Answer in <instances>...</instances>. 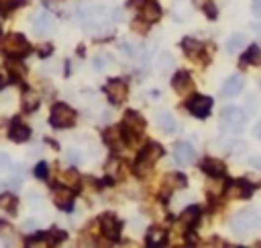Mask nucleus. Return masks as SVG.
<instances>
[{
	"label": "nucleus",
	"instance_id": "obj_47",
	"mask_svg": "<svg viewBox=\"0 0 261 248\" xmlns=\"http://www.w3.org/2000/svg\"><path fill=\"white\" fill-rule=\"evenodd\" d=\"M255 29H257V31H261V23H259V25H255Z\"/></svg>",
	"mask_w": 261,
	"mask_h": 248
},
{
	"label": "nucleus",
	"instance_id": "obj_15",
	"mask_svg": "<svg viewBox=\"0 0 261 248\" xmlns=\"http://www.w3.org/2000/svg\"><path fill=\"white\" fill-rule=\"evenodd\" d=\"M29 136H31V129H29V125H25V123H21L19 119H14L12 123H10V129H8V138L12 140V142H27L29 140Z\"/></svg>",
	"mask_w": 261,
	"mask_h": 248
},
{
	"label": "nucleus",
	"instance_id": "obj_29",
	"mask_svg": "<svg viewBox=\"0 0 261 248\" xmlns=\"http://www.w3.org/2000/svg\"><path fill=\"white\" fill-rule=\"evenodd\" d=\"M14 207H16V199L10 193L0 195V209H8L10 213H14Z\"/></svg>",
	"mask_w": 261,
	"mask_h": 248
},
{
	"label": "nucleus",
	"instance_id": "obj_23",
	"mask_svg": "<svg viewBox=\"0 0 261 248\" xmlns=\"http://www.w3.org/2000/svg\"><path fill=\"white\" fill-rule=\"evenodd\" d=\"M165 238H167V234H165V230H161V228H151L149 232H147V246H161V244H165Z\"/></svg>",
	"mask_w": 261,
	"mask_h": 248
},
{
	"label": "nucleus",
	"instance_id": "obj_41",
	"mask_svg": "<svg viewBox=\"0 0 261 248\" xmlns=\"http://www.w3.org/2000/svg\"><path fill=\"white\" fill-rule=\"evenodd\" d=\"M253 136H255V138H259V140H261V121H259V123H257V125H255V127H253Z\"/></svg>",
	"mask_w": 261,
	"mask_h": 248
},
{
	"label": "nucleus",
	"instance_id": "obj_34",
	"mask_svg": "<svg viewBox=\"0 0 261 248\" xmlns=\"http://www.w3.org/2000/svg\"><path fill=\"white\" fill-rule=\"evenodd\" d=\"M10 232H12L10 224H8V222H4V220H0V236H8Z\"/></svg>",
	"mask_w": 261,
	"mask_h": 248
},
{
	"label": "nucleus",
	"instance_id": "obj_33",
	"mask_svg": "<svg viewBox=\"0 0 261 248\" xmlns=\"http://www.w3.org/2000/svg\"><path fill=\"white\" fill-rule=\"evenodd\" d=\"M35 176H37V178H45L47 176V164L45 162L37 164V168H35Z\"/></svg>",
	"mask_w": 261,
	"mask_h": 248
},
{
	"label": "nucleus",
	"instance_id": "obj_19",
	"mask_svg": "<svg viewBox=\"0 0 261 248\" xmlns=\"http://www.w3.org/2000/svg\"><path fill=\"white\" fill-rule=\"evenodd\" d=\"M171 86L178 92H186V90L192 88V76H190L188 72H176V76H173V80H171Z\"/></svg>",
	"mask_w": 261,
	"mask_h": 248
},
{
	"label": "nucleus",
	"instance_id": "obj_17",
	"mask_svg": "<svg viewBox=\"0 0 261 248\" xmlns=\"http://www.w3.org/2000/svg\"><path fill=\"white\" fill-rule=\"evenodd\" d=\"M243 90V76L233 74L227 78V82L222 84V94L224 96H237Z\"/></svg>",
	"mask_w": 261,
	"mask_h": 248
},
{
	"label": "nucleus",
	"instance_id": "obj_43",
	"mask_svg": "<svg viewBox=\"0 0 261 248\" xmlns=\"http://www.w3.org/2000/svg\"><path fill=\"white\" fill-rule=\"evenodd\" d=\"M25 228L27 230H35V228H37V222H35V220H27L25 222Z\"/></svg>",
	"mask_w": 261,
	"mask_h": 248
},
{
	"label": "nucleus",
	"instance_id": "obj_12",
	"mask_svg": "<svg viewBox=\"0 0 261 248\" xmlns=\"http://www.w3.org/2000/svg\"><path fill=\"white\" fill-rule=\"evenodd\" d=\"M53 203L59 209L69 211V209H72V205H74V191H69V187L55 189V193H53Z\"/></svg>",
	"mask_w": 261,
	"mask_h": 248
},
{
	"label": "nucleus",
	"instance_id": "obj_13",
	"mask_svg": "<svg viewBox=\"0 0 261 248\" xmlns=\"http://www.w3.org/2000/svg\"><path fill=\"white\" fill-rule=\"evenodd\" d=\"M33 29L37 35H47V33L53 31V19L47 12H39L33 16Z\"/></svg>",
	"mask_w": 261,
	"mask_h": 248
},
{
	"label": "nucleus",
	"instance_id": "obj_35",
	"mask_svg": "<svg viewBox=\"0 0 261 248\" xmlns=\"http://www.w3.org/2000/svg\"><path fill=\"white\" fill-rule=\"evenodd\" d=\"M21 185V178L19 176H10L8 180H6V187H10V189H16Z\"/></svg>",
	"mask_w": 261,
	"mask_h": 248
},
{
	"label": "nucleus",
	"instance_id": "obj_39",
	"mask_svg": "<svg viewBox=\"0 0 261 248\" xmlns=\"http://www.w3.org/2000/svg\"><path fill=\"white\" fill-rule=\"evenodd\" d=\"M204 8H206V14H208V16H216V8H214V4H206Z\"/></svg>",
	"mask_w": 261,
	"mask_h": 248
},
{
	"label": "nucleus",
	"instance_id": "obj_11",
	"mask_svg": "<svg viewBox=\"0 0 261 248\" xmlns=\"http://www.w3.org/2000/svg\"><path fill=\"white\" fill-rule=\"evenodd\" d=\"M227 193L231 199H249L253 195V185H249L247 180H235L227 185Z\"/></svg>",
	"mask_w": 261,
	"mask_h": 248
},
{
	"label": "nucleus",
	"instance_id": "obj_28",
	"mask_svg": "<svg viewBox=\"0 0 261 248\" xmlns=\"http://www.w3.org/2000/svg\"><path fill=\"white\" fill-rule=\"evenodd\" d=\"M261 60V47L259 45H251L245 56H243V64H257Z\"/></svg>",
	"mask_w": 261,
	"mask_h": 248
},
{
	"label": "nucleus",
	"instance_id": "obj_31",
	"mask_svg": "<svg viewBox=\"0 0 261 248\" xmlns=\"http://www.w3.org/2000/svg\"><path fill=\"white\" fill-rule=\"evenodd\" d=\"M120 52H123L127 58H133L137 54V47L131 41H123V43H120Z\"/></svg>",
	"mask_w": 261,
	"mask_h": 248
},
{
	"label": "nucleus",
	"instance_id": "obj_32",
	"mask_svg": "<svg viewBox=\"0 0 261 248\" xmlns=\"http://www.w3.org/2000/svg\"><path fill=\"white\" fill-rule=\"evenodd\" d=\"M106 64H108V56H96L92 60V66L96 70H104V68H106Z\"/></svg>",
	"mask_w": 261,
	"mask_h": 248
},
{
	"label": "nucleus",
	"instance_id": "obj_21",
	"mask_svg": "<svg viewBox=\"0 0 261 248\" xmlns=\"http://www.w3.org/2000/svg\"><path fill=\"white\" fill-rule=\"evenodd\" d=\"M198 218H200V207L198 205H190V207H186L184 211H182V216H180V220H182V224L184 226H194L196 222H198Z\"/></svg>",
	"mask_w": 261,
	"mask_h": 248
},
{
	"label": "nucleus",
	"instance_id": "obj_42",
	"mask_svg": "<svg viewBox=\"0 0 261 248\" xmlns=\"http://www.w3.org/2000/svg\"><path fill=\"white\" fill-rule=\"evenodd\" d=\"M143 2H145V0H129V6H131V8H135V6H143Z\"/></svg>",
	"mask_w": 261,
	"mask_h": 248
},
{
	"label": "nucleus",
	"instance_id": "obj_36",
	"mask_svg": "<svg viewBox=\"0 0 261 248\" xmlns=\"http://www.w3.org/2000/svg\"><path fill=\"white\" fill-rule=\"evenodd\" d=\"M67 160H69V162H80V160H82V158H80V152L69 150V152H67Z\"/></svg>",
	"mask_w": 261,
	"mask_h": 248
},
{
	"label": "nucleus",
	"instance_id": "obj_6",
	"mask_svg": "<svg viewBox=\"0 0 261 248\" xmlns=\"http://www.w3.org/2000/svg\"><path fill=\"white\" fill-rule=\"evenodd\" d=\"M145 119L139 115L137 111H129L127 115H125V121H123V129L129 134V138L133 140V138H139L145 131Z\"/></svg>",
	"mask_w": 261,
	"mask_h": 248
},
{
	"label": "nucleus",
	"instance_id": "obj_37",
	"mask_svg": "<svg viewBox=\"0 0 261 248\" xmlns=\"http://www.w3.org/2000/svg\"><path fill=\"white\" fill-rule=\"evenodd\" d=\"M0 166H10V156L8 154H0Z\"/></svg>",
	"mask_w": 261,
	"mask_h": 248
},
{
	"label": "nucleus",
	"instance_id": "obj_22",
	"mask_svg": "<svg viewBox=\"0 0 261 248\" xmlns=\"http://www.w3.org/2000/svg\"><path fill=\"white\" fill-rule=\"evenodd\" d=\"M155 119H157V125L163 131H167V134H171V131L176 129V119H173L171 113H167V111H159L157 115H155Z\"/></svg>",
	"mask_w": 261,
	"mask_h": 248
},
{
	"label": "nucleus",
	"instance_id": "obj_3",
	"mask_svg": "<svg viewBox=\"0 0 261 248\" xmlns=\"http://www.w3.org/2000/svg\"><path fill=\"white\" fill-rule=\"evenodd\" d=\"M0 49L6 54V56H12V58H21L25 54H29V41L25 39V35L21 33H10L6 35L2 41H0Z\"/></svg>",
	"mask_w": 261,
	"mask_h": 248
},
{
	"label": "nucleus",
	"instance_id": "obj_9",
	"mask_svg": "<svg viewBox=\"0 0 261 248\" xmlns=\"http://www.w3.org/2000/svg\"><path fill=\"white\" fill-rule=\"evenodd\" d=\"M194 158H196V152L188 142L176 144V148H173V160H176L180 166H190V164L194 162Z\"/></svg>",
	"mask_w": 261,
	"mask_h": 248
},
{
	"label": "nucleus",
	"instance_id": "obj_5",
	"mask_svg": "<svg viewBox=\"0 0 261 248\" xmlns=\"http://www.w3.org/2000/svg\"><path fill=\"white\" fill-rule=\"evenodd\" d=\"M245 119H247L245 111L239 107H224L220 113V123L224 127H229L231 131H241L243 125H245Z\"/></svg>",
	"mask_w": 261,
	"mask_h": 248
},
{
	"label": "nucleus",
	"instance_id": "obj_38",
	"mask_svg": "<svg viewBox=\"0 0 261 248\" xmlns=\"http://www.w3.org/2000/svg\"><path fill=\"white\" fill-rule=\"evenodd\" d=\"M253 14L261 16V0H253Z\"/></svg>",
	"mask_w": 261,
	"mask_h": 248
},
{
	"label": "nucleus",
	"instance_id": "obj_18",
	"mask_svg": "<svg viewBox=\"0 0 261 248\" xmlns=\"http://www.w3.org/2000/svg\"><path fill=\"white\" fill-rule=\"evenodd\" d=\"M200 166H202V170H204L206 174H210V176H214V178H218V176L224 174V164H222L220 160H216V158H204Z\"/></svg>",
	"mask_w": 261,
	"mask_h": 248
},
{
	"label": "nucleus",
	"instance_id": "obj_45",
	"mask_svg": "<svg viewBox=\"0 0 261 248\" xmlns=\"http://www.w3.org/2000/svg\"><path fill=\"white\" fill-rule=\"evenodd\" d=\"M39 52H41V54H43V56H47V54H49V52H51V47H49V45H45V47H43V49H39Z\"/></svg>",
	"mask_w": 261,
	"mask_h": 248
},
{
	"label": "nucleus",
	"instance_id": "obj_2",
	"mask_svg": "<svg viewBox=\"0 0 261 248\" xmlns=\"http://www.w3.org/2000/svg\"><path fill=\"white\" fill-rule=\"evenodd\" d=\"M259 226V216L253 209H241L231 218V230L235 234H247Z\"/></svg>",
	"mask_w": 261,
	"mask_h": 248
},
{
	"label": "nucleus",
	"instance_id": "obj_25",
	"mask_svg": "<svg viewBox=\"0 0 261 248\" xmlns=\"http://www.w3.org/2000/svg\"><path fill=\"white\" fill-rule=\"evenodd\" d=\"M245 43H247V37H245V35H241V33H237V35H231L229 41H227L229 54H237V52H241V49L245 47Z\"/></svg>",
	"mask_w": 261,
	"mask_h": 248
},
{
	"label": "nucleus",
	"instance_id": "obj_27",
	"mask_svg": "<svg viewBox=\"0 0 261 248\" xmlns=\"http://www.w3.org/2000/svg\"><path fill=\"white\" fill-rule=\"evenodd\" d=\"M59 180L65 185V187H78V183H80V174L72 168V170H65V172H61V176H59Z\"/></svg>",
	"mask_w": 261,
	"mask_h": 248
},
{
	"label": "nucleus",
	"instance_id": "obj_46",
	"mask_svg": "<svg viewBox=\"0 0 261 248\" xmlns=\"http://www.w3.org/2000/svg\"><path fill=\"white\" fill-rule=\"evenodd\" d=\"M4 84H6V78L0 76V88H4Z\"/></svg>",
	"mask_w": 261,
	"mask_h": 248
},
{
	"label": "nucleus",
	"instance_id": "obj_24",
	"mask_svg": "<svg viewBox=\"0 0 261 248\" xmlns=\"http://www.w3.org/2000/svg\"><path fill=\"white\" fill-rule=\"evenodd\" d=\"M39 103H41V96L35 90H27L23 94V109L25 111H35V109L39 107Z\"/></svg>",
	"mask_w": 261,
	"mask_h": 248
},
{
	"label": "nucleus",
	"instance_id": "obj_10",
	"mask_svg": "<svg viewBox=\"0 0 261 248\" xmlns=\"http://www.w3.org/2000/svg\"><path fill=\"white\" fill-rule=\"evenodd\" d=\"M100 230H102V234L106 236V238H118L120 234V230H123V224H120L112 213H106V216H102L100 218Z\"/></svg>",
	"mask_w": 261,
	"mask_h": 248
},
{
	"label": "nucleus",
	"instance_id": "obj_8",
	"mask_svg": "<svg viewBox=\"0 0 261 248\" xmlns=\"http://www.w3.org/2000/svg\"><path fill=\"white\" fill-rule=\"evenodd\" d=\"M188 109H190V113H192L194 117L204 119V117H208V113H210V109H212V98L196 94V96H192V101L188 103Z\"/></svg>",
	"mask_w": 261,
	"mask_h": 248
},
{
	"label": "nucleus",
	"instance_id": "obj_26",
	"mask_svg": "<svg viewBox=\"0 0 261 248\" xmlns=\"http://www.w3.org/2000/svg\"><path fill=\"white\" fill-rule=\"evenodd\" d=\"M182 47H184V52H186L188 56H196V54L202 52V43L196 41V39H192V37H186V39L182 41Z\"/></svg>",
	"mask_w": 261,
	"mask_h": 248
},
{
	"label": "nucleus",
	"instance_id": "obj_7",
	"mask_svg": "<svg viewBox=\"0 0 261 248\" xmlns=\"http://www.w3.org/2000/svg\"><path fill=\"white\" fill-rule=\"evenodd\" d=\"M104 90H106L108 101H110L112 105H120V103H125V98H127V94H129V86H127V82H125V80H120V78L110 80Z\"/></svg>",
	"mask_w": 261,
	"mask_h": 248
},
{
	"label": "nucleus",
	"instance_id": "obj_1",
	"mask_svg": "<svg viewBox=\"0 0 261 248\" xmlns=\"http://www.w3.org/2000/svg\"><path fill=\"white\" fill-rule=\"evenodd\" d=\"M163 156V146H159L157 142H147V146L139 152V160H137V166H135V172L139 176H145L147 170L153 166L155 162Z\"/></svg>",
	"mask_w": 261,
	"mask_h": 248
},
{
	"label": "nucleus",
	"instance_id": "obj_44",
	"mask_svg": "<svg viewBox=\"0 0 261 248\" xmlns=\"http://www.w3.org/2000/svg\"><path fill=\"white\" fill-rule=\"evenodd\" d=\"M186 238H188V244H198V236H194V234H188Z\"/></svg>",
	"mask_w": 261,
	"mask_h": 248
},
{
	"label": "nucleus",
	"instance_id": "obj_16",
	"mask_svg": "<svg viewBox=\"0 0 261 248\" xmlns=\"http://www.w3.org/2000/svg\"><path fill=\"white\" fill-rule=\"evenodd\" d=\"M104 142H106L114 150H120L125 146V136H123V127H108L104 131Z\"/></svg>",
	"mask_w": 261,
	"mask_h": 248
},
{
	"label": "nucleus",
	"instance_id": "obj_40",
	"mask_svg": "<svg viewBox=\"0 0 261 248\" xmlns=\"http://www.w3.org/2000/svg\"><path fill=\"white\" fill-rule=\"evenodd\" d=\"M251 164L255 168H259L261 170V156H255V158H251Z\"/></svg>",
	"mask_w": 261,
	"mask_h": 248
},
{
	"label": "nucleus",
	"instance_id": "obj_14",
	"mask_svg": "<svg viewBox=\"0 0 261 248\" xmlns=\"http://www.w3.org/2000/svg\"><path fill=\"white\" fill-rule=\"evenodd\" d=\"M141 16L145 23H157L161 19V6L155 0H145L141 6Z\"/></svg>",
	"mask_w": 261,
	"mask_h": 248
},
{
	"label": "nucleus",
	"instance_id": "obj_20",
	"mask_svg": "<svg viewBox=\"0 0 261 248\" xmlns=\"http://www.w3.org/2000/svg\"><path fill=\"white\" fill-rule=\"evenodd\" d=\"M186 185H188V180H186V176L180 174V172H171V174H167V176L163 178V187H165V189H184Z\"/></svg>",
	"mask_w": 261,
	"mask_h": 248
},
{
	"label": "nucleus",
	"instance_id": "obj_4",
	"mask_svg": "<svg viewBox=\"0 0 261 248\" xmlns=\"http://www.w3.org/2000/svg\"><path fill=\"white\" fill-rule=\"evenodd\" d=\"M51 125L53 127H72L74 121H76V111L72 107H67L63 103H57L53 105V109H51V117H49Z\"/></svg>",
	"mask_w": 261,
	"mask_h": 248
},
{
	"label": "nucleus",
	"instance_id": "obj_30",
	"mask_svg": "<svg viewBox=\"0 0 261 248\" xmlns=\"http://www.w3.org/2000/svg\"><path fill=\"white\" fill-rule=\"evenodd\" d=\"M43 240H47V244H59L65 240V232H59V230H51V232L43 234Z\"/></svg>",
	"mask_w": 261,
	"mask_h": 248
}]
</instances>
